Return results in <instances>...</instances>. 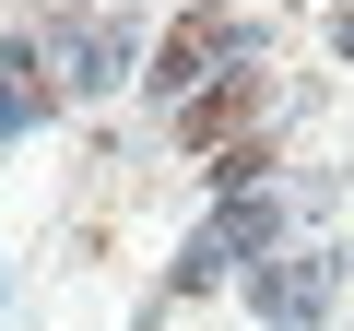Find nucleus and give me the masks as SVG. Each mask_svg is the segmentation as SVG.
<instances>
[{"mask_svg": "<svg viewBox=\"0 0 354 331\" xmlns=\"http://www.w3.org/2000/svg\"><path fill=\"white\" fill-rule=\"evenodd\" d=\"M248 48H260V36H248V12H189V24L153 48V71H142V83H153L165 107H189V95H201L225 60H248Z\"/></svg>", "mask_w": 354, "mask_h": 331, "instance_id": "f257e3e1", "label": "nucleus"}, {"mask_svg": "<svg viewBox=\"0 0 354 331\" xmlns=\"http://www.w3.org/2000/svg\"><path fill=\"white\" fill-rule=\"evenodd\" d=\"M330 296H342V260H330V249H283V260H260V284H248V307H260L272 331H319Z\"/></svg>", "mask_w": 354, "mask_h": 331, "instance_id": "f03ea898", "label": "nucleus"}, {"mask_svg": "<svg viewBox=\"0 0 354 331\" xmlns=\"http://www.w3.org/2000/svg\"><path fill=\"white\" fill-rule=\"evenodd\" d=\"M283 237V202H225L201 237H189V260H177V284H213L225 260H248V249H272Z\"/></svg>", "mask_w": 354, "mask_h": 331, "instance_id": "7ed1b4c3", "label": "nucleus"}, {"mask_svg": "<svg viewBox=\"0 0 354 331\" xmlns=\"http://www.w3.org/2000/svg\"><path fill=\"white\" fill-rule=\"evenodd\" d=\"M248 107H260V71L236 60V71H213V83H201L189 107H177V142H213V154H225V142L248 130Z\"/></svg>", "mask_w": 354, "mask_h": 331, "instance_id": "20e7f679", "label": "nucleus"}, {"mask_svg": "<svg viewBox=\"0 0 354 331\" xmlns=\"http://www.w3.org/2000/svg\"><path fill=\"white\" fill-rule=\"evenodd\" d=\"M118 60H130V24H83V36H71V83H83V95L118 83Z\"/></svg>", "mask_w": 354, "mask_h": 331, "instance_id": "39448f33", "label": "nucleus"}, {"mask_svg": "<svg viewBox=\"0 0 354 331\" xmlns=\"http://www.w3.org/2000/svg\"><path fill=\"white\" fill-rule=\"evenodd\" d=\"M36 48H0V130H36Z\"/></svg>", "mask_w": 354, "mask_h": 331, "instance_id": "423d86ee", "label": "nucleus"}, {"mask_svg": "<svg viewBox=\"0 0 354 331\" xmlns=\"http://www.w3.org/2000/svg\"><path fill=\"white\" fill-rule=\"evenodd\" d=\"M260 178H272V142H225L213 154V190H260Z\"/></svg>", "mask_w": 354, "mask_h": 331, "instance_id": "0eeeda50", "label": "nucleus"}]
</instances>
